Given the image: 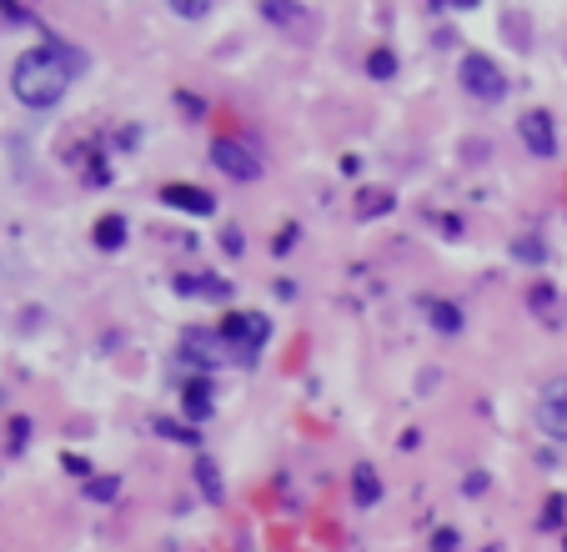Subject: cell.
<instances>
[{"label": "cell", "mask_w": 567, "mask_h": 552, "mask_svg": "<svg viewBox=\"0 0 567 552\" xmlns=\"http://www.w3.org/2000/svg\"><path fill=\"white\" fill-rule=\"evenodd\" d=\"M462 91L472 96V101L497 105L502 96H507V76H502V71H497V61H492V55L472 51V55H467V61H462Z\"/></svg>", "instance_id": "3"}, {"label": "cell", "mask_w": 567, "mask_h": 552, "mask_svg": "<svg viewBox=\"0 0 567 552\" xmlns=\"http://www.w3.org/2000/svg\"><path fill=\"white\" fill-rule=\"evenodd\" d=\"M352 498L362 502V507H371V502L382 498V482H377V473H371L367 462H362V467L352 473Z\"/></svg>", "instance_id": "10"}, {"label": "cell", "mask_w": 567, "mask_h": 552, "mask_svg": "<svg viewBox=\"0 0 567 552\" xmlns=\"http://www.w3.org/2000/svg\"><path fill=\"white\" fill-rule=\"evenodd\" d=\"M116 487H121L116 477H101V482H91V498L96 502H111V498H116Z\"/></svg>", "instance_id": "19"}, {"label": "cell", "mask_w": 567, "mask_h": 552, "mask_svg": "<svg viewBox=\"0 0 567 552\" xmlns=\"http://www.w3.org/2000/svg\"><path fill=\"white\" fill-rule=\"evenodd\" d=\"M161 201H166V206H181L186 216H206V211L216 206L212 191H201V186H161Z\"/></svg>", "instance_id": "8"}, {"label": "cell", "mask_w": 567, "mask_h": 552, "mask_svg": "<svg viewBox=\"0 0 567 552\" xmlns=\"http://www.w3.org/2000/svg\"><path fill=\"white\" fill-rule=\"evenodd\" d=\"M517 131H522V146H528L532 156H557V131L547 111H528V116L517 121Z\"/></svg>", "instance_id": "6"}, {"label": "cell", "mask_w": 567, "mask_h": 552, "mask_svg": "<svg viewBox=\"0 0 567 552\" xmlns=\"http://www.w3.org/2000/svg\"><path fill=\"white\" fill-rule=\"evenodd\" d=\"M266 337H272V322H266L262 312H241L222 327L226 356H237V362H256V352L266 347Z\"/></svg>", "instance_id": "2"}, {"label": "cell", "mask_w": 567, "mask_h": 552, "mask_svg": "<svg viewBox=\"0 0 567 552\" xmlns=\"http://www.w3.org/2000/svg\"><path fill=\"white\" fill-rule=\"evenodd\" d=\"M80 71H86V55H80L76 46H36V51H26L15 61L11 91H15V101L30 105V111H51V105L71 91V80H76Z\"/></svg>", "instance_id": "1"}, {"label": "cell", "mask_w": 567, "mask_h": 552, "mask_svg": "<svg viewBox=\"0 0 567 552\" xmlns=\"http://www.w3.org/2000/svg\"><path fill=\"white\" fill-rule=\"evenodd\" d=\"M387 206H392V191H382V186H367V191L356 197V211H362V216H382Z\"/></svg>", "instance_id": "14"}, {"label": "cell", "mask_w": 567, "mask_h": 552, "mask_svg": "<svg viewBox=\"0 0 567 552\" xmlns=\"http://www.w3.org/2000/svg\"><path fill=\"white\" fill-rule=\"evenodd\" d=\"M302 11H306V5H277V0H266V5H262V15H266V21H277V26L302 21Z\"/></svg>", "instance_id": "16"}, {"label": "cell", "mask_w": 567, "mask_h": 552, "mask_svg": "<svg viewBox=\"0 0 567 552\" xmlns=\"http://www.w3.org/2000/svg\"><path fill=\"white\" fill-rule=\"evenodd\" d=\"M186 356H197L201 372H212L216 362L226 356V342H222V331H186Z\"/></svg>", "instance_id": "7"}, {"label": "cell", "mask_w": 567, "mask_h": 552, "mask_svg": "<svg viewBox=\"0 0 567 552\" xmlns=\"http://www.w3.org/2000/svg\"><path fill=\"white\" fill-rule=\"evenodd\" d=\"M432 322H437V331H462V312L452 302H432Z\"/></svg>", "instance_id": "15"}, {"label": "cell", "mask_w": 567, "mask_h": 552, "mask_svg": "<svg viewBox=\"0 0 567 552\" xmlns=\"http://www.w3.org/2000/svg\"><path fill=\"white\" fill-rule=\"evenodd\" d=\"M538 427L557 442H567V377L547 381L542 387V402H538Z\"/></svg>", "instance_id": "5"}, {"label": "cell", "mask_w": 567, "mask_h": 552, "mask_svg": "<svg viewBox=\"0 0 567 552\" xmlns=\"http://www.w3.org/2000/svg\"><path fill=\"white\" fill-rule=\"evenodd\" d=\"M186 417H212V392H206V381H191L186 387Z\"/></svg>", "instance_id": "13"}, {"label": "cell", "mask_w": 567, "mask_h": 552, "mask_svg": "<svg viewBox=\"0 0 567 552\" xmlns=\"http://www.w3.org/2000/svg\"><path fill=\"white\" fill-rule=\"evenodd\" d=\"M176 291L181 297H226V281H216V276H176Z\"/></svg>", "instance_id": "11"}, {"label": "cell", "mask_w": 567, "mask_h": 552, "mask_svg": "<svg viewBox=\"0 0 567 552\" xmlns=\"http://www.w3.org/2000/svg\"><path fill=\"white\" fill-rule=\"evenodd\" d=\"M212 161L216 172H226L231 181H256L262 176V156L251 141H237V136H216L212 141Z\"/></svg>", "instance_id": "4"}, {"label": "cell", "mask_w": 567, "mask_h": 552, "mask_svg": "<svg viewBox=\"0 0 567 552\" xmlns=\"http://www.w3.org/2000/svg\"><path fill=\"white\" fill-rule=\"evenodd\" d=\"M367 71H371V76H377V80H387V76H392V71H396V55H392V51H371Z\"/></svg>", "instance_id": "17"}, {"label": "cell", "mask_w": 567, "mask_h": 552, "mask_svg": "<svg viewBox=\"0 0 567 552\" xmlns=\"http://www.w3.org/2000/svg\"><path fill=\"white\" fill-rule=\"evenodd\" d=\"M96 247L101 251L126 247V216H101V222H96Z\"/></svg>", "instance_id": "9"}, {"label": "cell", "mask_w": 567, "mask_h": 552, "mask_svg": "<svg viewBox=\"0 0 567 552\" xmlns=\"http://www.w3.org/2000/svg\"><path fill=\"white\" fill-rule=\"evenodd\" d=\"M517 256H528V262H542V247H538V241H517Z\"/></svg>", "instance_id": "20"}, {"label": "cell", "mask_w": 567, "mask_h": 552, "mask_svg": "<svg viewBox=\"0 0 567 552\" xmlns=\"http://www.w3.org/2000/svg\"><path fill=\"white\" fill-rule=\"evenodd\" d=\"M197 482H201V492L212 502H222L226 492H222V473H216V462L212 457H197Z\"/></svg>", "instance_id": "12"}, {"label": "cell", "mask_w": 567, "mask_h": 552, "mask_svg": "<svg viewBox=\"0 0 567 552\" xmlns=\"http://www.w3.org/2000/svg\"><path fill=\"white\" fill-rule=\"evenodd\" d=\"M172 11L186 15V21H201V15L212 11V5H206V0H172Z\"/></svg>", "instance_id": "18"}]
</instances>
